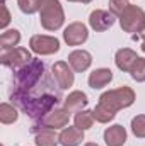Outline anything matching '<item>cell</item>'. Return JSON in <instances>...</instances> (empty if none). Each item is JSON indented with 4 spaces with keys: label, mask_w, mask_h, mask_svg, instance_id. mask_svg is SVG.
Here are the masks:
<instances>
[{
    "label": "cell",
    "mask_w": 145,
    "mask_h": 146,
    "mask_svg": "<svg viewBox=\"0 0 145 146\" xmlns=\"http://www.w3.org/2000/svg\"><path fill=\"white\" fill-rule=\"evenodd\" d=\"M10 100L26 115H29L33 119H38V117L46 115L53 109H56V106L62 102V95L46 80L43 88L39 85H36L33 90H22V88L15 87L14 92L10 94Z\"/></svg>",
    "instance_id": "1"
},
{
    "label": "cell",
    "mask_w": 145,
    "mask_h": 146,
    "mask_svg": "<svg viewBox=\"0 0 145 146\" xmlns=\"http://www.w3.org/2000/svg\"><path fill=\"white\" fill-rule=\"evenodd\" d=\"M44 73H46L44 63L38 58H33L26 66L14 72L15 87L22 90H33L36 85H39L41 80H44Z\"/></svg>",
    "instance_id": "2"
},
{
    "label": "cell",
    "mask_w": 145,
    "mask_h": 146,
    "mask_svg": "<svg viewBox=\"0 0 145 146\" xmlns=\"http://www.w3.org/2000/svg\"><path fill=\"white\" fill-rule=\"evenodd\" d=\"M39 22L46 31H58L65 22V12L58 0H41Z\"/></svg>",
    "instance_id": "3"
},
{
    "label": "cell",
    "mask_w": 145,
    "mask_h": 146,
    "mask_svg": "<svg viewBox=\"0 0 145 146\" xmlns=\"http://www.w3.org/2000/svg\"><path fill=\"white\" fill-rule=\"evenodd\" d=\"M70 110H67L65 107H56L51 112H48L46 115L43 117H38L33 119V126H31V133L36 134L38 131L41 129H63L68 126L70 122Z\"/></svg>",
    "instance_id": "4"
},
{
    "label": "cell",
    "mask_w": 145,
    "mask_h": 146,
    "mask_svg": "<svg viewBox=\"0 0 145 146\" xmlns=\"http://www.w3.org/2000/svg\"><path fill=\"white\" fill-rule=\"evenodd\" d=\"M99 102L108 106L109 109H113L114 112H118V110L133 106L135 92H133V88L123 85V87H118V88H113V90H108V92L101 94Z\"/></svg>",
    "instance_id": "5"
},
{
    "label": "cell",
    "mask_w": 145,
    "mask_h": 146,
    "mask_svg": "<svg viewBox=\"0 0 145 146\" xmlns=\"http://www.w3.org/2000/svg\"><path fill=\"white\" fill-rule=\"evenodd\" d=\"M119 19V26L125 33L130 34H140L145 29V12L144 9H140L138 5H128L126 10L118 17Z\"/></svg>",
    "instance_id": "6"
},
{
    "label": "cell",
    "mask_w": 145,
    "mask_h": 146,
    "mask_svg": "<svg viewBox=\"0 0 145 146\" xmlns=\"http://www.w3.org/2000/svg\"><path fill=\"white\" fill-rule=\"evenodd\" d=\"M33 60L31 51L26 48H2L0 49V63L14 72H17L19 68L26 66L29 61Z\"/></svg>",
    "instance_id": "7"
},
{
    "label": "cell",
    "mask_w": 145,
    "mask_h": 146,
    "mask_svg": "<svg viewBox=\"0 0 145 146\" xmlns=\"http://www.w3.org/2000/svg\"><path fill=\"white\" fill-rule=\"evenodd\" d=\"M29 48L33 53H36L39 56H48V54H55L60 51V41L55 36L36 34L29 39Z\"/></svg>",
    "instance_id": "8"
},
{
    "label": "cell",
    "mask_w": 145,
    "mask_h": 146,
    "mask_svg": "<svg viewBox=\"0 0 145 146\" xmlns=\"http://www.w3.org/2000/svg\"><path fill=\"white\" fill-rule=\"evenodd\" d=\"M51 73H53V78L60 90L70 88L75 82V73H73L72 66L68 65V61H56L51 66Z\"/></svg>",
    "instance_id": "9"
},
{
    "label": "cell",
    "mask_w": 145,
    "mask_h": 146,
    "mask_svg": "<svg viewBox=\"0 0 145 146\" xmlns=\"http://www.w3.org/2000/svg\"><path fill=\"white\" fill-rule=\"evenodd\" d=\"M89 39V29L84 22H72L63 29V41L68 46H80Z\"/></svg>",
    "instance_id": "10"
},
{
    "label": "cell",
    "mask_w": 145,
    "mask_h": 146,
    "mask_svg": "<svg viewBox=\"0 0 145 146\" xmlns=\"http://www.w3.org/2000/svg\"><path fill=\"white\" fill-rule=\"evenodd\" d=\"M114 21H116V15H113L109 10H103V9H96L89 15V26L96 33L108 31L109 27H113Z\"/></svg>",
    "instance_id": "11"
},
{
    "label": "cell",
    "mask_w": 145,
    "mask_h": 146,
    "mask_svg": "<svg viewBox=\"0 0 145 146\" xmlns=\"http://www.w3.org/2000/svg\"><path fill=\"white\" fill-rule=\"evenodd\" d=\"M67 60H68V65L72 66V70L75 73L87 72L92 65V54L85 49H73Z\"/></svg>",
    "instance_id": "12"
},
{
    "label": "cell",
    "mask_w": 145,
    "mask_h": 146,
    "mask_svg": "<svg viewBox=\"0 0 145 146\" xmlns=\"http://www.w3.org/2000/svg\"><path fill=\"white\" fill-rule=\"evenodd\" d=\"M137 60H138V56H137V53H135L132 48H121V49H118L116 54H114L116 68L121 70V72H125V73L132 72V68H133V65L137 63Z\"/></svg>",
    "instance_id": "13"
},
{
    "label": "cell",
    "mask_w": 145,
    "mask_h": 146,
    "mask_svg": "<svg viewBox=\"0 0 145 146\" xmlns=\"http://www.w3.org/2000/svg\"><path fill=\"white\" fill-rule=\"evenodd\" d=\"M126 129L121 126V124H113L106 127L103 138H104V143L108 146H123L126 143Z\"/></svg>",
    "instance_id": "14"
},
{
    "label": "cell",
    "mask_w": 145,
    "mask_h": 146,
    "mask_svg": "<svg viewBox=\"0 0 145 146\" xmlns=\"http://www.w3.org/2000/svg\"><path fill=\"white\" fill-rule=\"evenodd\" d=\"M87 104H89L87 94L82 90H73L63 99V107L70 112H79V110L85 109Z\"/></svg>",
    "instance_id": "15"
},
{
    "label": "cell",
    "mask_w": 145,
    "mask_h": 146,
    "mask_svg": "<svg viewBox=\"0 0 145 146\" xmlns=\"http://www.w3.org/2000/svg\"><path fill=\"white\" fill-rule=\"evenodd\" d=\"M58 141L62 146H80L84 141V131L75 126H67L58 134Z\"/></svg>",
    "instance_id": "16"
},
{
    "label": "cell",
    "mask_w": 145,
    "mask_h": 146,
    "mask_svg": "<svg viewBox=\"0 0 145 146\" xmlns=\"http://www.w3.org/2000/svg\"><path fill=\"white\" fill-rule=\"evenodd\" d=\"M111 80H113V72L109 68H96L94 72L89 75L87 83H89L91 88L101 90V88H104L106 85L111 83Z\"/></svg>",
    "instance_id": "17"
},
{
    "label": "cell",
    "mask_w": 145,
    "mask_h": 146,
    "mask_svg": "<svg viewBox=\"0 0 145 146\" xmlns=\"http://www.w3.org/2000/svg\"><path fill=\"white\" fill-rule=\"evenodd\" d=\"M94 121H96V119H94L92 110H87V109L79 110V112H75V115H73V126L79 127L80 131L91 129L92 124H94Z\"/></svg>",
    "instance_id": "18"
},
{
    "label": "cell",
    "mask_w": 145,
    "mask_h": 146,
    "mask_svg": "<svg viewBox=\"0 0 145 146\" xmlns=\"http://www.w3.org/2000/svg\"><path fill=\"white\" fill-rule=\"evenodd\" d=\"M34 143L36 146H56L60 141L55 129H41L34 134Z\"/></svg>",
    "instance_id": "19"
},
{
    "label": "cell",
    "mask_w": 145,
    "mask_h": 146,
    "mask_svg": "<svg viewBox=\"0 0 145 146\" xmlns=\"http://www.w3.org/2000/svg\"><path fill=\"white\" fill-rule=\"evenodd\" d=\"M19 119V110L14 104L2 102L0 104V122L2 124H14Z\"/></svg>",
    "instance_id": "20"
},
{
    "label": "cell",
    "mask_w": 145,
    "mask_h": 146,
    "mask_svg": "<svg viewBox=\"0 0 145 146\" xmlns=\"http://www.w3.org/2000/svg\"><path fill=\"white\" fill-rule=\"evenodd\" d=\"M92 114H94V119L97 122H101V124H108L116 117V112L113 109H109L108 106L101 104V102H97V106L92 109Z\"/></svg>",
    "instance_id": "21"
},
{
    "label": "cell",
    "mask_w": 145,
    "mask_h": 146,
    "mask_svg": "<svg viewBox=\"0 0 145 146\" xmlns=\"http://www.w3.org/2000/svg\"><path fill=\"white\" fill-rule=\"evenodd\" d=\"M21 42V33L17 29H5L0 36V49L2 48H17Z\"/></svg>",
    "instance_id": "22"
},
{
    "label": "cell",
    "mask_w": 145,
    "mask_h": 146,
    "mask_svg": "<svg viewBox=\"0 0 145 146\" xmlns=\"http://www.w3.org/2000/svg\"><path fill=\"white\" fill-rule=\"evenodd\" d=\"M130 127H132V133H133L135 138L144 139L145 138V114H138V115H135V117L132 119Z\"/></svg>",
    "instance_id": "23"
},
{
    "label": "cell",
    "mask_w": 145,
    "mask_h": 146,
    "mask_svg": "<svg viewBox=\"0 0 145 146\" xmlns=\"http://www.w3.org/2000/svg\"><path fill=\"white\" fill-rule=\"evenodd\" d=\"M17 5H19V10L22 14H36L39 12V7H41V0H17Z\"/></svg>",
    "instance_id": "24"
},
{
    "label": "cell",
    "mask_w": 145,
    "mask_h": 146,
    "mask_svg": "<svg viewBox=\"0 0 145 146\" xmlns=\"http://www.w3.org/2000/svg\"><path fill=\"white\" fill-rule=\"evenodd\" d=\"M130 75H132V78H133L135 82H138V83L145 82V58H140V56H138V60H137V63L133 65Z\"/></svg>",
    "instance_id": "25"
},
{
    "label": "cell",
    "mask_w": 145,
    "mask_h": 146,
    "mask_svg": "<svg viewBox=\"0 0 145 146\" xmlns=\"http://www.w3.org/2000/svg\"><path fill=\"white\" fill-rule=\"evenodd\" d=\"M109 12L113 14V15H116V17H119L125 10H126V7L130 5V2L128 0H109Z\"/></svg>",
    "instance_id": "26"
},
{
    "label": "cell",
    "mask_w": 145,
    "mask_h": 146,
    "mask_svg": "<svg viewBox=\"0 0 145 146\" xmlns=\"http://www.w3.org/2000/svg\"><path fill=\"white\" fill-rule=\"evenodd\" d=\"M2 12H3V17H2V22H0V27H2V29H5V27L9 26V22H10V12H9V9H7V5H5V2L2 3Z\"/></svg>",
    "instance_id": "27"
},
{
    "label": "cell",
    "mask_w": 145,
    "mask_h": 146,
    "mask_svg": "<svg viewBox=\"0 0 145 146\" xmlns=\"http://www.w3.org/2000/svg\"><path fill=\"white\" fill-rule=\"evenodd\" d=\"M133 39H142V46H140V48H142V51L145 53V29L140 33V34H135Z\"/></svg>",
    "instance_id": "28"
},
{
    "label": "cell",
    "mask_w": 145,
    "mask_h": 146,
    "mask_svg": "<svg viewBox=\"0 0 145 146\" xmlns=\"http://www.w3.org/2000/svg\"><path fill=\"white\" fill-rule=\"evenodd\" d=\"M68 2H79V3H91L92 0H68Z\"/></svg>",
    "instance_id": "29"
},
{
    "label": "cell",
    "mask_w": 145,
    "mask_h": 146,
    "mask_svg": "<svg viewBox=\"0 0 145 146\" xmlns=\"http://www.w3.org/2000/svg\"><path fill=\"white\" fill-rule=\"evenodd\" d=\"M84 146H99V145H97V143H85Z\"/></svg>",
    "instance_id": "30"
}]
</instances>
